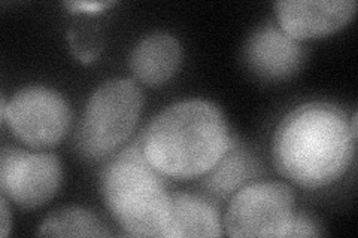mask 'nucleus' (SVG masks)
Here are the masks:
<instances>
[{"label":"nucleus","mask_w":358,"mask_h":238,"mask_svg":"<svg viewBox=\"0 0 358 238\" xmlns=\"http://www.w3.org/2000/svg\"><path fill=\"white\" fill-rule=\"evenodd\" d=\"M355 142L350 119L339 106L312 101L279 122L272 142L273 163L289 182L306 189L324 188L350 168Z\"/></svg>","instance_id":"obj_1"},{"label":"nucleus","mask_w":358,"mask_h":238,"mask_svg":"<svg viewBox=\"0 0 358 238\" xmlns=\"http://www.w3.org/2000/svg\"><path fill=\"white\" fill-rule=\"evenodd\" d=\"M141 146L157 173L192 179L208 174L233 149V142L220 107L192 98L162 110L145 131Z\"/></svg>","instance_id":"obj_2"},{"label":"nucleus","mask_w":358,"mask_h":238,"mask_svg":"<svg viewBox=\"0 0 358 238\" xmlns=\"http://www.w3.org/2000/svg\"><path fill=\"white\" fill-rule=\"evenodd\" d=\"M100 191L110 216L133 237H164L171 197L142 146H129L108 163Z\"/></svg>","instance_id":"obj_3"},{"label":"nucleus","mask_w":358,"mask_h":238,"mask_svg":"<svg viewBox=\"0 0 358 238\" xmlns=\"http://www.w3.org/2000/svg\"><path fill=\"white\" fill-rule=\"evenodd\" d=\"M143 107L141 88L131 79H110L100 85L85 106L76 146L90 160H102L129 140Z\"/></svg>","instance_id":"obj_4"},{"label":"nucleus","mask_w":358,"mask_h":238,"mask_svg":"<svg viewBox=\"0 0 358 238\" xmlns=\"http://www.w3.org/2000/svg\"><path fill=\"white\" fill-rule=\"evenodd\" d=\"M296 218L294 192L284 182L260 180L234 192L224 216L229 237H289Z\"/></svg>","instance_id":"obj_5"},{"label":"nucleus","mask_w":358,"mask_h":238,"mask_svg":"<svg viewBox=\"0 0 358 238\" xmlns=\"http://www.w3.org/2000/svg\"><path fill=\"white\" fill-rule=\"evenodd\" d=\"M2 121L22 143L35 149L57 146L71 126V109L64 97L42 85L20 89L6 103L2 97Z\"/></svg>","instance_id":"obj_6"},{"label":"nucleus","mask_w":358,"mask_h":238,"mask_svg":"<svg viewBox=\"0 0 358 238\" xmlns=\"http://www.w3.org/2000/svg\"><path fill=\"white\" fill-rule=\"evenodd\" d=\"M59 158L47 152H29L3 147L0 155L2 194L24 210L45 206L62 185Z\"/></svg>","instance_id":"obj_7"},{"label":"nucleus","mask_w":358,"mask_h":238,"mask_svg":"<svg viewBox=\"0 0 358 238\" xmlns=\"http://www.w3.org/2000/svg\"><path fill=\"white\" fill-rule=\"evenodd\" d=\"M276 17L289 38L296 40L329 36L343 29L357 10L354 0H284L276 2Z\"/></svg>","instance_id":"obj_8"},{"label":"nucleus","mask_w":358,"mask_h":238,"mask_svg":"<svg viewBox=\"0 0 358 238\" xmlns=\"http://www.w3.org/2000/svg\"><path fill=\"white\" fill-rule=\"evenodd\" d=\"M251 69L266 79H285L294 75L305 59L300 42L273 24L255 30L245 47Z\"/></svg>","instance_id":"obj_9"},{"label":"nucleus","mask_w":358,"mask_h":238,"mask_svg":"<svg viewBox=\"0 0 358 238\" xmlns=\"http://www.w3.org/2000/svg\"><path fill=\"white\" fill-rule=\"evenodd\" d=\"M181 63V43L166 31H154L142 38L129 57V66L134 77L151 88L171 81Z\"/></svg>","instance_id":"obj_10"},{"label":"nucleus","mask_w":358,"mask_h":238,"mask_svg":"<svg viewBox=\"0 0 358 238\" xmlns=\"http://www.w3.org/2000/svg\"><path fill=\"white\" fill-rule=\"evenodd\" d=\"M220 213L205 198L192 194H172L166 238L221 237Z\"/></svg>","instance_id":"obj_11"},{"label":"nucleus","mask_w":358,"mask_h":238,"mask_svg":"<svg viewBox=\"0 0 358 238\" xmlns=\"http://www.w3.org/2000/svg\"><path fill=\"white\" fill-rule=\"evenodd\" d=\"M41 237H106L103 223L87 209L64 207L52 211L39 226Z\"/></svg>","instance_id":"obj_12"},{"label":"nucleus","mask_w":358,"mask_h":238,"mask_svg":"<svg viewBox=\"0 0 358 238\" xmlns=\"http://www.w3.org/2000/svg\"><path fill=\"white\" fill-rule=\"evenodd\" d=\"M257 173L254 158L243 151H229L222 160L210 170L205 186L217 197H227Z\"/></svg>","instance_id":"obj_13"},{"label":"nucleus","mask_w":358,"mask_h":238,"mask_svg":"<svg viewBox=\"0 0 358 238\" xmlns=\"http://www.w3.org/2000/svg\"><path fill=\"white\" fill-rule=\"evenodd\" d=\"M322 231L317 221L306 213H296L289 237H321Z\"/></svg>","instance_id":"obj_14"},{"label":"nucleus","mask_w":358,"mask_h":238,"mask_svg":"<svg viewBox=\"0 0 358 238\" xmlns=\"http://www.w3.org/2000/svg\"><path fill=\"white\" fill-rule=\"evenodd\" d=\"M114 5L115 2H108V0H103V2H66L64 3V6L73 10V13H85V14H99Z\"/></svg>","instance_id":"obj_15"},{"label":"nucleus","mask_w":358,"mask_h":238,"mask_svg":"<svg viewBox=\"0 0 358 238\" xmlns=\"http://www.w3.org/2000/svg\"><path fill=\"white\" fill-rule=\"evenodd\" d=\"M0 206H2V225H0V235L6 237L10 230V214L8 209L6 197L2 194V200H0Z\"/></svg>","instance_id":"obj_16"}]
</instances>
